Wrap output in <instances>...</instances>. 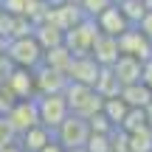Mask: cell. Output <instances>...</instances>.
<instances>
[{
    "mask_svg": "<svg viewBox=\"0 0 152 152\" xmlns=\"http://www.w3.org/2000/svg\"><path fill=\"white\" fill-rule=\"evenodd\" d=\"M96 93L102 99H113V96H118L121 93V82H118V76L113 73V68H102V73H99V79H96Z\"/></svg>",
    "mask_w": 152,
    "mask_h": 152,
    "instance_id": "15",
    "label": "cell"
},
{
    "mask_svg": "<svg viewBox=\"0 0 152 152\" xmlns=\"http://www.w3.org/2000/svg\"><path fill=\"white\" fill-rule=\"evenodd\" d=\"M39 152H65V149H62V147H59L56 141H51V144H45V147L39 149Z\"/></svg>",
    "mask_w": 152,
    "mask_h": 152,
    "instance_id": "19",
    "label": "cell"
},
{
    "mask_svg": "<svg viewBox=\"0 0 152 152\" xmlns=\"http://www.w3.org/2000/svg\"><path fill=\"white\" fill-rule=\"evenodd\" d=\"M99 37V28L90 17H82L79 23H73L65 34H62V45L71 56H90V48Z\"/></svg>",
    "mask_w": 152,
    "mask_h": 152,
    "instance_id": "3",
    "label": "cell"
},
{
    "mask_svg": "<svg viewBox=\"0 0 152 152\" xmlns=\"http://www.w3.org/2000/svg\"><path fill=\"white\" fill-rule=\"evenodd\" d=\"M62 93H65V102H68V110H71V115H79V118L90 121L93 115H99V113H102L104 99L96 93V87L68 82Z\"/></svg>",
    "mask_w": 152,
    "mask_h": 152,
    "instance_id": "2",
    "label": "cell"
},
{
    "mask_svg": "<svg viewBox=\"0 0 152 152\" xmlns=\"http://www.w3.org/2000/svg\"><path fill=\"white\" fill-rule=\"evenodd\" d=\"M87 138H90V124L79 115H68L59 127L54 130V141L59 144L62 149H76V147H85Z\"/></svg>",
    "mask_w": 152,
    "mask_h": 152,
    "instance_id": "5",
    "label": "cell"
},
{
    "mask_svg": "<svg viewBox=\"0 0 152 152\" xmlns=\"http://www.w3.org/2000/svg\"><path fill=\"white\" fill-rule=\"evenodd\" d=\"M65 152H87L85 147H76V149H65Z\"/></svg>",
    "mask_w": 152,
    "mask_h": 152,
    "instance_id": "20",
    "label": "cell"
},
{
    "mask_svg": "<svg viewBox=\"0 0 152 152\" xmlns=\"http://www.w3.org/2000/svg\"><path fill=\"white\" fill-rule=\"evenodd\" d=\"M90 56H93V59H96L102 68H110V65H113V62L121 56V51H118V37L99 34L96 42H93V48H90Z\"/></svg>",
    "mask_w": 152,
    "mask_h": 152,
    "instance_id": "10",
    "label": "cell"
},
{
    "mask_svg": "<svg viewBox=\"0 0 152 152\" xmlns=\"http://www.w3.org/2000/svg\"><path fill=\"white\" fill-rule=\"evenodd\" d=\"M34 104H37V118H39V124L48 127L51 132H54L56 127L71 115L68 102H65V93H39V96H34Z\"/></svg>",
    "mask_w": 152,
    "mask_h": 152,
    "instance_id": "4",
    "label": "cell"
},
{
    "mask_svg": "<svg viewBox=\"0 0 152 152\" xmlns=\"http://www.w3.org/2000/svg\"><path fill=\"white\" fill-rule=\"evenodd\" d=\"M11 144H17V132H14V127L9 124V118L0 113V149L11 147Z\"/></svg>",
    "mask_w": 152,
    "mask_h": 152,
    "instance_id": "17",
    "label": "cell"
},
{
    "mask_svg": "<svg viewBox=\"0 0 152 152\" xmlns=\"http://www.w3.org/2000/svg\"><path fill=\"white\" fill-rule=\"evenodd\" d=\"M149 152H152V149H149Z\"/></svg>",
    "mask_w": 152,
    "mask_h": 152,
    "instance_id": "21",
    "label": "cell"
},
{
    "mask_svg": "<svg viewBox=\"0 0 152 152\" xmlns=\"http://www.w3.org/2000/svg\"><path fill=\"white\" fill-rule=\"evenodd\" d=\"M6 118H9V124L14 127L17 135H23L26 130H31V127L39 124L37 118V104H34V99H20V102L14 104V107L9 110V113H3Z\"/></svg>",
    "mask_w": 152,
    "mask_h": 152,
    "instance_id": "6",
    "label": "cell"
},
{
    "mask_svg": "<svg viewBox=\"0 0 152 152\" xmlns=\"http://www.w3.org/2000/svg\"><path fill=\"white\" fill-rule=\"evenodd\" d=\"M118 51L127 54V56H135V59L147 62L149 56H152V42L138 31L135 26H132V28H127V31L118 37Z\"/></svg>",
    "mask_w": 152,
    "mask_h": 152,
    "instance_id": "8",
    "label": "cell"
},
{
    "mask_svg": "<svg viewBox=\"0 0 152 152\" xmlns=\"http://www.w3.org/2000/svg\"><path fill=\"white\" fill-rule=\"evenodd\" d=\"M118 99L130 110H147L149 102H152V90L144 85V82H132V85H124V87H121Z\"/></svg>",
    "mask_w": 152,
    "mask_h": 152,
    "instance_id": "11",
    "label": "cell"
},
{
    "mask_svg": "<svg viewBox=\"0 0 152 152\" xmlns=\"http://www.w3.org/2000/svg\"><path fill=\"white\" fill-rule=\"evenodd\" d=\"M6 59L11 62L14 68H26V71H37L42 65L45 48L39 45V39L34 34H20V37L9 39L6 42Z\"/></svg>",
    "mask_w": 152,
    "mask_h": 152,
    "instance_id": "1",
    "label": "cell"
},
{
    "mask_svg": "<svg viewBox=\"0 0 152 152\" xmlns=\"http://www.w3.org/2000/svg\"><path fill=\"white\" fill-rule=\"evenodd\" d=\"M141 65H144L141 59L121 54V56H118V59H115L110 68H113V73L118 76L121 87H124V85H132V82H141Z\"/></svg>",
    "mask_w": 152,
    "mask_h": 152,
    "instance_id": "12",
    "label": "cell"
},
{
    "mask_svg": "<svg viewBox=\"0 0 152 152\" xmlns=\"http://www.w3.org/2000/svg\"><path fill=\"white\" fill-rule=\"evenodd\" d=\"M113 3V0H79V11L82 17H90V20H96L99 14H102L107 6Z\"/></svg>",
    "mask_w": 152,
    "mask_h": 152,
    "instance_id": "16",
    "label": "cell"
},
{
    "mask_svg": "<svg viewBox=\"0 0 152 152\" xmlns=\"http://www.w3.org/2000/svg\"><path fill=\"white\" fill-rule=\"evenodd\" d=\"M127 113H130V107H127V104L121 102L118 96H113V99H104V104H102V115L107 118V124L113 127V130H118V127L124 124Z\"/></svg>",
    "mask_w": 152,
    "mask_h": 152,
    "instance_id": "14",
    "label": "cell"
},
{
    "mask_svg": "<svg viewBox=\"0 0 152 152\" xmlns=\"http://www.w3.org/2000/svg\"><path fill=\"white\" fill-rule=\"evenodd\" d=\"M96 28H99V34H107V37H121V34L127 31V28H132L130 23H127V17L121 14V9L115 3H110L107 9L102 11V14L96 17Z\"/></svg>",
    "mask_w": 152,
    "mask_h": 152,
    "instance_id": "9",
    "label": "cell"
},
{
    "mask_svg": "<svg viewBox=\"0 0 152 152\" xmlns=\"http://www.w3.org/2000/svg\"><path fill=\"white\" fill-rule=\"evenodd\" d=\"M51 141H54V132H51L48 127H42V124H37V127H31V130H26L23 135H17V144H20L23 152H39Z\"/></svg>",
    "mask_w": 152,
    "mask_h": 152,
    "instance_id": "13",
    "label": "cell"
},
{
    "mask_svg": "<svg viewBox=\"0 0 152 152\" xmlns=\"http://www.w3.org/2000/svg\"><path fill=\"white\" fill-rule=\"evenodd\" d=\"M135 28H138V31H141L144 37H147L149 42H152V9H147V14L141 17V23H138Z\"/></svg>",
    "mask_w": 152,
    "mask_h": 152,
    "instance_id": "18",
    "label": "cell"
},
{
    "mask_svg": "<svg viewBox=\"0 0 152 152\" xmlns=\"http://www.w3.org/2000/svg\"><path fill=\"white\" fill-rule=\"evenodd\" d=\"M99 73H102V65H99L93 56H73L71 59V65H68V82H76V85H96V79H99Z\"/></svg>",
    "mask_w": 152,
    "mask_h": 152,
    "instance_id": "7",
    "label": "cell"
}]
</instances>
